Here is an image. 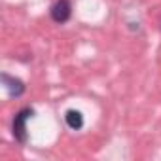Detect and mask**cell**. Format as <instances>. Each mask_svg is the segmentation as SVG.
Wrapping results in <instances>:
<instances>
[{"label":"cell","mask_w":161,"mask_h":161,"mask_svg":"<svg viewBox=\"0 0 161 161\" xmlns=\"http://www.w3.org/2000/svg\"><path fill=\"white\" fill-rule=\"evenodd\" d=\"M64 119H66L68 127L74 129V131H78V129H82V127H84V116L80 114L78 110H68L66 116H64Z\"/></svg>","instance_id":"4"},{"label":"cell","mask_w":161,"mask_h":161,"mask_svg":"<svg viewBox=\"0 0 161 161\" xmlns=\"http://www.w3.org/2000/svg\"><path fill=\"white\" fill-rule=\"evenodd\" d=\"M72 14V4L70 0H57L51 8V19L55 23H66Z\"/></svg>","instance_id":"2"},{"label":"cell","mask_w":161,"mask_h":161,"mask_svg":"<svg viewBox=\"0 0 161 161\" xmlns=\"http://www.w3.org/2000/svg\"><path fill=\"white\" fill-rule=\"evenodd\" d=\"M32 116H34V110L32 108H23L15 116V119H14V136L21 144L27 142V119L32 118Z\"/></svg>","instance_id":"1"},{"label":"cell","mask_w":161,"mask_h":161,"mask_svg":"<svg viewBox=\"0 0 161 161\" xmlns=\"http://www.w3.org/2000/svg\"><path fill=\"white\" fill-rule=\"evenodd\" d=\"M2 82H4V87H6L10 97H21L25 93V84L19 78H14L10 74H2Z\"/></svg>","instance_id":"3"}]
</instances>
